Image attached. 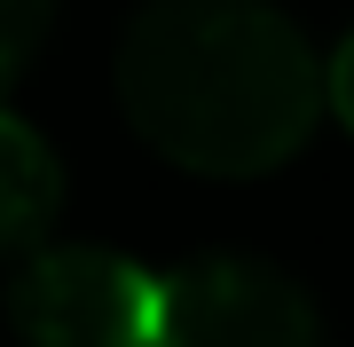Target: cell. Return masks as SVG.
<instances>
[{
	"mask_svg": "<svg viewBox=\"0 0 354 347\" xmlns=\"http://www.w3.org/2000/svg\"><path fill=\"white\" fill-rule=\"evenodd\" d=\"M330 103V64L268 0H150L118 39V111L189 174H276Z\"/></svg>",
	"mask_w": 354,
	"mask_h": 347,
	"instance_id": "obj_1",
	"label": "cell"
},
{
	"mask_svg": "<svg viewBox=\"0 0 354 347\" xmlns=\"http://www.w3.org/2000/svg\"><path fill=\"white\" fill-rule=\"evenodd\" d=\"M165 276L102 244H39L8 276V323L24 347H158Z\"/></svg>",
	"mask_w": 354,
	"mask_h": 347,
	"instance_id": "obj_2",
	"label": "cell"
},
{
	"mask_svg": "<svg viewBox=\"0 0 354 347\" xmlns=\"http://www.w3.org/2000/svg\"><path fill=\"white\" fill-rule=\"evenodd\" d=\"M158 347H323V316L276 260L205 253L165 276Z\"/></svg>",
	"mask_w": 354,
	"mask_h": 347,
	"instance_id": "obj_3",
	"label": "cell"
},
{
	"mask_svg": "<svg viewBox=\"0 0 354 347\" xmlns=\"http://www.w3.org/2000/svg\"><path fill=\"white\" fill-rule=\"evenodd\" d=\"M64 206V166L16 111H0V260H24L48 244V221Z\"/></svg>",
	"mask_w": 354,
	"mask_h": 347,
	"instance_id": "obj_4",
	"label": "cell"
},
{
	"mask_svg": "<svg viewBox=\"0 0 354 347\" xmlns=\"http://www.w3.org/2000/svg\"><path fill=\"white\" fill-rule=\"evenodd\" d=\"M48 24H55V0H0V95L24 79V64L39 55Z\"/></svg>",
	"mask_w": 354,
	"mask_h": 347,
	"instance_id": "obj_5",
	"label": "cell"
},
{
	"mask_svg": "<svg viewBox=\"0 0 354 347\" xmlns=\"http://www.w3.org/2000/svg\"><path fill=\"white\" fill-rule=\"evenodd\" d=\"M330 111H339V127L354 134V32L339 39V55H330Z\"/></svg>",
	"mask_w": 354,
	"mask_h": 347,
	"instance_id": "obj_6",
	"label": "cell"
}]
</instances>
